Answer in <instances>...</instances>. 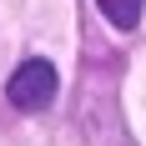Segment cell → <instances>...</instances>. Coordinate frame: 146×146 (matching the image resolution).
Listing matches in <instances>:
<instances>
[{
    "label": "cell",
    "mask_w": 146,
    "mask_h": 146,
    "mask_svg": "<svg viewBox=\"0 0 146 146\" xmlns=\"http://www.w3.org/2000/svg\"><path fill=\"white\" fill-rule=\"evenodd\" d=\"M5 96H10L15 111H45L50 96H56V66H50L45 56L20 60V66L10 71V81H5Z\"/></svg>",
    "instance_id": "cell-1"
},
{
    "label": "cell",
    "mask_w": 146,
    "mask_h": 146,
    "mask_svg": "<svg viewBox=\"0 0 146 146\" xmlns=\"http://www.w3.org/2000/svg\"><path fill=\"white\" fill-rule=\"evenodd\" d=\"M96 5H101V15L116 30H136L141 25V10H146V0H96Z\"/></svg>",
    "instance_id": "cell-2"
}]
</instances>
